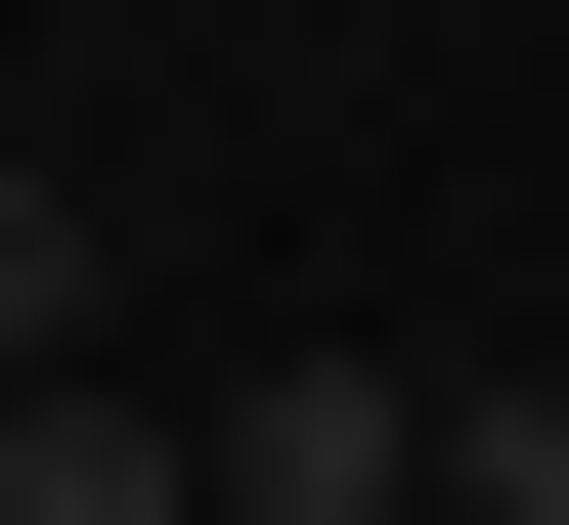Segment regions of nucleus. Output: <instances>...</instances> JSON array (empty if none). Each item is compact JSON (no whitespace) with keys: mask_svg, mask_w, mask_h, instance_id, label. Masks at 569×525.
<instances>
[{"mask_svg":"<svg viewBox=\"0 0 569 525\" xmlns=\"http://www.w3.org/2000/svg\"><path fill=\"white\" fill-rule=\"evenodd\" d=\"M0 525H219V438H132V394H44V438H0Z\"/></svg>","mask_w":569,"mask_h":525,"instance_id":"nucleus-2","label":"nucleus"},{"mask_svg":"<svg viewBox=\"0 0 569 525\" xmlns=\"http://www.w3.org/2000/svg\"><path fill=\"white\" fill-rule=\"evenodd\" d=\"M176 438H219V525H438V394L395 351H263V394H176Z\"/></svg>","mask_w":569,"mask_h":525,"instance_id":"nucleus-1","label":"nucleus"},{"mask_svg":"<svg viewBox=\"0 0 569 525\" xmlns=\"http://www.w3.org/2000/svg\"><path fill=\"white\" fill-rule=\"evenodd\" d=\"M0 351H88V220H44V175H0Z\"/></svg>","mask_w":569,"mask_h":525,"instance_id":"nucleus-3","label":"nucleus"},{"mask_svg":"<svg viewBox=\"0 0 569 525\" xmlns=\"http://www.w3.org/2000/svg\"><path fill=\"white\" fill-rule=\"evenodd\" d=\"M44 394H88V351H0V438H44Z\"/></svg>","mask_w":569,"mask_h":525,"instance_id":"nucleus-4","label":"nucleus"}]
</instances>
